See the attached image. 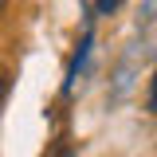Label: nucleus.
Wrapping results in <instances>:
<instances>
[{
  "label": "nucleus",
  "instance_id": "2",
  "mask_svg": "<svg viewBox=\"0 0 157 157\" xmlns=\"http://www.w3.org/2000/svg\"><path fill=\"white\" fill-rule=\"evenodd\" d=\"M145 106L157 114V71H153V82H149V98H145Z\"/></svg>",
  "mask_w": 157,
  "mask_h": 157
},
{
  "label": "nucleus",
  "instance_id": "5",
  "mask_svg": "<svg viewBox=\"0 0 157 157\" xmlns=\"http://www.w3.org/2000/svg\"><path fill=\"white\" fill-rule=\"evenodd\" d=\"M4 8H8V0H0V16H4Z\"/></svg>",
  "mask_w": 157,
  "mask_h": 157
},
{
  "label": "nucleus",
  "instance_id": "4",
  "mask_svg": "<svg viewBox=\"0 0 157 157\" xmlns=\"http://www.w3.org/2000/svg\"><path fill=\"white\" fill-rule=\"evenodd\" d=\"M55 157H75V149H71V145H63V149H59Z\"/></svg>",
  "mask_w": 157,
  "mask_h": 157
},
{
  "label": "nucleus",
  "instance_id": "1",
  "mask_svg": "<svg viewBox=\"0 0 157 157\" xmlns=\"http://www.w3.org/2000/svg\"><path fill=\"white\" fill-rule=\"evenodd\" d=\"M8 90H12V75L0 67V106H4V98H8Z\"/></svg>",
  "mask_w": 157,
  "mask_h": 157
},
{
  "label": "nucleus",
  "instance_id": "3",
  "mask_svg": "<svg viewBox=\"0 0 157 157\" xmlns=\"http://www.w3.org/2000/svg\"><path fill=\"white\" fill-rule=\"evenodd\" d=\"M94 8H98V16H110L118 8V0H94Z\"/></svg>",
  "mask_w": 157,
  "mask_h": 157
}]
</instances>
